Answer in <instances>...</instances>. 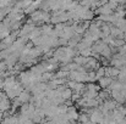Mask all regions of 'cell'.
Returning <instances> with one entry per match:
<instances>
[{
    "label": "cell",
    "instance_id": "cell-1",
    "mask_svg": "<svg viewBox=\"0 0 126 124\" xmlns=\"http://www.w3.org/2000/svg\"><path fill=\"white\" fill-rule=\"evenodd\" d=\"M18 78H20V84L23 86V88H27L28 85L33 84L32 82V74L30 71H23L18 74Z\"/></svg>",
    "mask_w": 126,
    "mask_h": 124
},
{
    "label": "cell",
    "instance_id": "cell-2",
    "mask_svg": "<svg viewBox=\"0 0 126 124\" xmlns=\"http://www.w3.org/2000/svg\"><path fill=\"white\" fill-rule=\"evenodd\" d=\"M88 117H89V122L93 124H99L104 118V116L98 108H92V112L89 113Z\"/></svg>",
    "mask_w": 126,
    "mask_h": 124
},
{
    "label": "cell",
    "instance_id": "cell-3",
    "mask_svg": "<svg viewBox=\"0 0 126 124\" xmlns=\"http://www.w3.org/2000/svg\"><path fill=\"white\" fill-rule=\"evenodd\" d=\"M36 24L34 23H26L25 26H22V28L18 31V35L20 38H25V37H28L34 29H36Z\"/></svg>",
    "mask_w": 126,
    "mask_h": 124
},
{
    "label": "cell",
    "instance_id": "cell-4",
    "mask_svg": "<svg viewBox=\"0 0 126 124\" xmlns=\"http://www.w3.org/2000/svg\"><path fill=\"white\" fill-rule=\"evenodd\" d=\"M79 116H80V113H79V111H77V108H76L75 106H70V107L67 108L66 118H67L69 122H75V121H77V119H79Z\"/></svg>",
    "mask_w": 126,
    "mask_h": 124
},
{
    "label": "cell",
    "instance_id": "cell-5",
    "mask_svg": "<svg viewBox=\"0 0 126 124\" xmlns=\"http://www.w3.org/2000/svg\"><path fill=\"white\" fill-rule=\"evenodd\" d=\"M17 83L18 82H16V78H15L14 76H11V77H9V78H5L2 91H4V92H6V91H9V90L14 89V88L17 85Z\"/></svg>",
    "mask_w": 126,
    "mask_h": 124
},
{
    "label": "cell",
    "instance_id": "cell-6",
    "mask_svg": "<svg viewBox=\"0 0 126 124\" xmlns=\"http://www.w3.org/2000/svg\"><path fill=\"white\" fill-rule=\"evenodd\" d=\"M31 97H32V95L28 92V91H26V90H23L16 99L20 101V103L21 105H25V103H28L30 102V100H31Z\"/></svg>",
    "mask_w": 126,
    "mask_h": 124
},
{
    "label": "cell",
    "instance_id": "cell-7",
    "mask_svg": "<svg viewBox=\"0 0 126 124\" xmlns=\"http://www.w3.org/2000/svg\"><path fill=\"white\" fill-rule=\"evenodd\" d=\"M119 69L118 68H115V67H111V66H108V67H105V77H108V78H116L118 76H119Z\"/></svg>",
    "mask_w": 126,
    "mask_h": 124
},
{
    "label": "cell",
    "instance_id": "cell-8",
    "mask_svg": "<svg viewBox=\"0 0 126 124\" xmlns=\"http://www.w3.org/2000/svg\"><path fill=\"white\" fill-rule=\"evenodd\" d=\"M10 107H11V101L7 97L0 100V113H6L10 110Z\"/></svg>",
    "mask_w": 126,
    "mask_h": 124
},
{
    "label": "cell",
    "instance_id": "cell-9",
    "mask_svg": "<svg viewBox=\"0 0 126 124\" xmlns=\"http://www.w3.org/2000/svg\"><path fill=\"white\" fill-rule=\"evenodd\" d=\"M113 82V79L111 78H108V77H103V78H100V79H98V85H99V88L102 89H107L110 84Z\"/></svg>",
    "mask_w": 126,
    "mask_h": 124
},
{
    "label": "cell",
    "instance_id": "cell-10",
    "mask_svg": "<svg viewBox=\"0 0 126 124\" xmlns=\"http://www.w3.org/2000/svg\"><path fill=\"white\" fill-rule=\"evenodd\" d=\"M93 17H94V12H93V10L87 9L81 15L80 20H82V21H92V20H93Z\"/></svg>",
    "mask_w": 126,
    "mask_h": 124
},
{
    "label": "cell",
    "instance_id": "cell-11",
    "mask_svg": "<svg viewBox=\"0 0 126 124\" xmlns=\"http://www.w3.org/2000/svg\"><path fill=\"white\" fill-rule=\"evenodd\" d=\"M114 27H116L118 29H120L124 34L126 33V18H121V20H118L114 24Z\"/></svg>",
    "mask_w": 126,
    "mask_h": 124
},
{
    "label": "cell",
    "instance_id": "cell-12",
    "mask_svg": "<svg viewBox=\"0 0 126 124\" xmlns=\"http://www.w3.org/2000/svg\"><path fill=\"white\" fill-rule=\"evenodd\" d=\"M72 62H75V63L79 65V66H84V65L88 62V57H83V56H81V55H77V56L74 57Z\"/></svg>",
    "mask_w": 126,
    "mask_h": 124
},
{
    "label": "cell",
    "instance_id": "cell-13",
    "mask_svg": "<svg viewBox=\"0 0 126 124\" xmlns=\"http://www.w3.org/2000/svg\"><path fill=\"white\" fill-rule=\"evenodd\" d=\"M72 90L69 89V88H65V90L60 94V97L64 100V101H67V100H71V96H72Z\"/></svg>",
    "mask_w": 126,
    "mask_h": 124
},
{
    "label": "cell",
    "instance_id": "cell-14",
    "mask_svg": "<svg viewBox=\"0 0 126 124\" xmlns=\"http://www.w3.org/2000/svg\"><path fill=\"white\" fill-rule=\"evenodd\" d=\"M39 29H41L42 35H49L53 32V26L51 24H43Z\"/></svg>",
    "mask_w": 126,
    "mask_h": 124
},
{
    "label": "cell",
    "instance_id": "cell-15",
    "mask_svg": "<svg viewBox=\"0 0 126 124\" xmlns=\"http://www.w3.org/2000/svg\"><path fill=\"white\" fill-rule=\"evenodd\" d=\"M41 35H42V33H41V29H39V28H36V29H34V31H33V32H32L30 35H28V39L32 41V40H34L36 38L41 37Z\"/></svg>",
    "mask_w": 126,
    "mask_h": 124
},
{
    "label": "cell",
    "instance_id": "cell-16",
    "mask_svg": "<svg viewBox=\"0 0 126 124\" xmlns=\"http://www.w3.org/2000/svg\"><path fill=\"white\" fill-rule=\"evenodd\" d=\"M95 72V76H97V79H100V78H103V77H105V67H103V66H100L97 71H94Z\"/></svg>",
    "mask_w": 126,
    "mask_h": 124
},
{
    "label": "cell",
    "instance_id": "cell-17",
    "mask_svg": "<svg viewBox=\"0 0 126 124\" xmlns=\"http://www.w3.org/2000/svg\"><path fill=\"white\" fill-rule=\"evenodd\" d=\"M80 124H86L89 122V117H88V114H86V113H81L80 116H79V119H77Z\"/></svg>",
    "mask_w": 126,
    "mask_h": 124
},
{
    "label": "cell",
    "instance_id": "cell-18",
    "mask_svg": "<svg viewBox=\"0 0 126 124\" xmlns=\"http://www.w3.org/2000/svg\"><path fill=\"white\" fill-rule=\"evenodd\" d=\"M123 45H126V43L124 41V39H114L113 43V47H120Z\"/></svg>",
    "mask_w": 126,
    "mask_h": 124
},
{
    "label": "cell",
    "instance_id": "cell-19",
    "mask_svg": "<svg viewBox=\"0 0 126 124\" xmlns=\"http://www.w3.org/2000/svg\"><path fill=\"white\" fill-rule=\"evenodd\" d=\"M79 54H80L81 56H83V57H91V56H92V50H91V47H89V49H86L83 51H80Z\"/></svg>",
    "mask_w": 126,
    "mask_h": 124
},
{
    "label": "cell",
    "instance_id": "cell-20",
    "mask_svg": "<svg viewBox=\"0 0 126 124\" xmlns=\"http://www.w3.org/2000/svg\"><path fill=\"white\" fill-rule=\"evenodd\" d=\"M116 50H118V55L119 56H124L126 54V45H123L120 47H116Z\"/></svg>",
    "mask_w": 126,
    "mask_h": 124
},
{
    "label": "cell",
    "instance_id": "cell-21",
    "mask_svg": "<svg viewBox=\"0 0 126 124\" xmlns=\"http://www.w3.org/2000/svg\"><path fill=\"white\" fill-rule=\"evenodd\" d=\"M108 6H109L113 11H115V10L118 9V6H119V2H118V1H109V2H108Z\"/></svg>",
    "mask_w": 126,
    "mask_h": 124
},
{
    "label": "cell",
    "instance_id": "cell-22",
    "mask_svg": "<svg viewBox=\"0 0 126 124\" xmlns=\"http://www.w3.org/2000/svg\"><path fill=\"white\" fill-rule=\"evenodd\" d=\"M76 84H77V83L74 82V80H67V82H66V88H69V89L74 90V89H75V86H76Z\"/></svg>",
    "mask_w": 126,
    "mask_h": 124
},
{
    "label": "cell",
    "instance_id": "cell-23",
    "mask_svg": "<svg viewBox=\"0 0 126 124\" xmlns=\"http://www.w3.org/2000/svg\"><path fill=\"white\" fill-rule=\"evenodd\" d=\"M2 88H4V80L0 78V91H2Z\"/></svg>",
    "mask_w": 126,
    "mask_h": 124
},
{
    "label": "cell",
    "instance_id": "cell-24",
    "mask_svg": "<svg viewBox=\"0 0 126 124\" xmlns=\"http://www.w3.org/2000/svg\"><path fill=\"white\" fill-rule=\"evenodd\" d=\"M2 119H4V116H2V113H0V122H2Z\"/></svg>",
    "mask_w": 126,
    "mask_h": 124
},
{
    "label": "cell",
    "instance_id": "cell-25",
    "mask_svg": "<svg viewBox=\"0 0 126 124\" xmlns=\"http://www.w3.org/2000/svg\"><path fill=\"white\" fill-rule=\"evenodd\" d=\"M124 41H125V43H126V33H125V34H124Z\"/></svg>",
    "mask_w": 126,
    "mask_h": 124
},
{
    "label": "cell",
    "instance_id": "cell-26",
    "mask_svg": "<svg viewBox=\"0 0 126 124\" xmlns=\"http://www.w3.org/2000/svg\"><path fill=\"white\" fill-rule=\"evenodd\" d=\"M109 124H118V123H116V122H110Z\"/></svg>",
    "mask_w": 126,
    "mask_h": 124
}]
</instances>
